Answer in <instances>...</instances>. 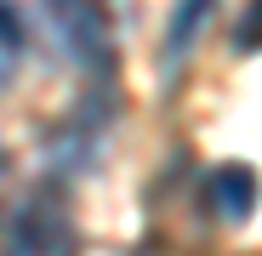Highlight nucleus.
<instances>
[{
  "mask_svg": "<svg viewBox=\"0 0 262 256\" xmlns=\"http://www.w3.org/2000/svg\"><path fill=\"white\" fill-rule=\"evenodd\" d=\"M46 12L57 23L63 52L85 68H108L114 63V34H108V12L103 0H46Z\"/></svg>",
  "mask_w": 262,
  "mask_h": 256,
  "instance_id": "obj_1",
  "label": "nucleus"
},
{
  "mask_svg": "<svg viewBox=\"0 0 262 256\" xmlns=\"http://www.w3.org/2000/svg\"><path fill=\"white\" fill-rule=\"evenodd\" d=\"M205 199L216 205V217L223 222H251V211L262 199V177L251 165H216L205 177Z\"/></svg>",
  "mask_w": 262,
  "mask_h": 256,
  "instance_id": "obj_2",
  "label": "nucleus"
},
{
  "mask_svg": "<svg viewBox=\"0 0 262 256\" xmlns=\"http://www.w3.org/2000/svg\"><path fill=\"white\" fill-rule=\"evenodd\" d=\"M211 6H216V0H177V6H171V29H165V52L171 57H183L194 46V34L205 29Z\"/></svg>",
  "mask_w": 262,
  "mask_h": 256,
  "instance_id": "obj_3",
  "label": "nucleus"
},
{
  "mask_svg": "<svg viewBox=\"0 0 262 256\" xmlns=\"http://www.w3.org/2000/svg\"><path fill=\"white\" fill-rule=\"evenodd\" d=\"M234 46H239V52H262V0L245 6V17H239V29H234Z\"/></svg>",
  "mask_w": 262,
  "mask_h": 256,
  "instance_id": "obj_4",
  "label": "nucleus"
},
{
  "mask_svg": "<svg viewBox=\"0 0 262 256\" xmlns=\"http://www.w3.org/2000/svg\"><path fill=\"white\" fill-rule=\"evenodd\" d=\"M0 52H23V17L12 12V0H0Z\"/></svg>",
  "mask_w": 262,
  "mask_h": 256,
  "instance_id": "obj_5",
  "label": "nucleus"
}]
</instances>
